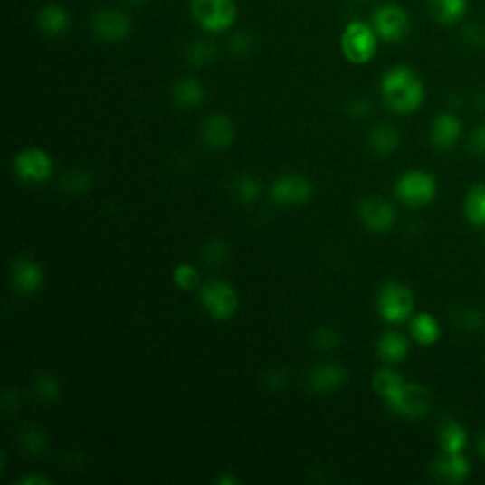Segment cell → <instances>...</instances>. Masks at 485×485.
Here are the masks:
<instances>
[{
  "label": "cell",
  "mask_w": 485,
  "mask_h": 485,
  "mask_svg": "<svg viewBox=\"0 0 485 485\" xmlns=\"http://www.w3.org/2000/svg\"><path fill=\"white\" fill-rule=\"evenodd\" d=\"M347 381V372L339 364H322L309 374V385L315 393L338 391Z\"/></svg>",
  "instance_id": "obj_17"
},
{
  "label": "cell",
  "mask_w": 485,
  "mask_h": 485,
  "mask_svg": "<svg viewBox=\"0 0 485 485\" xmlns=\"http://www.w3.org/2000/svg\"><path fill=\"white\" fill-rule=\"evenodd\" d=\"M404 381L400 374H396L395 370H389V368H381L374 374V379H372V385H374V391L383 398V400H389L391 396H395L400 387L404 385Z\"/></svg>",
  "instance_id": "obj_26"
},
{
  "label": "cell",
  "mask_w": 485,
  "mask_h": 485,
  "mask_svg": "<svg viewBox=\"0 0 485 485\" xmlns=\"http://www.w3.org/2000/svg\"><path fill=\"white\" fill-rule=\"evenodd\" d=\"M381 93L387 107L398 114L415 112L424 99L423 82L410 67H395L385 72L381 80Z\"/></svg>",
  "instance_id": "obj_1"
},
{
  "label": "cell",
  "mask_w": 485,
  "mask_h": 485,
  "mask_svg": "<svg viewBox=\"0 0 485 485\" xmlns=\"http://www.w3.org/2000/svg\"><path fill=\"white\" fill-rule=\"evenodd\" d=\"M233 194L242 204H254V201L260 197V182L251 176V175H242L233 180Z\"/></svg>",
  "instance_id": "obj_28"
},
{
  "label": "cell",
  "mask_w": 485,
  "mask_h": 485,
  "mask_svg": "<svg viewBox=\"0 0 485 485\" xmlns=\"http://www.w3.org/2000/svg\"><path fill=\"white\" fill-rule=\"evenodd\" d=\"M476 109H478L480 112H483V114H485V93H483V95H480V97L476 99Z\"/></svg>",
  "instance_id": "obj_42"
},
{
  "label": "cell",
  "mask_w": 485,
  "mask_h": 485,
  "mask_svg": "<svg viewBox=\"0 0 485 485\" xmlns=\"http://www.w3.org/2000/svg\"><path fill=\"white\" fill-rule=\"evenodd\" d=\"M453 322L462 332L474 334L485 327V315L476 308L461 306L453 311Z\"/></svg>",
  "instance_id": "obj_27"
},
{
  "label": "cell",
  "mask_w": 485,
  "mask_h": 485,
  "mask_svg": "<svg viewBox=\"0 0 485 485\" xmlns=\"http://www.w3.org/2000/svg\"><path fill=\"white\" fill-rule=\"evenodd\" d=\"M173 281H175V285L182 290H194L199 282V275L194 266L180 264L173 271Z\"/></svg>",
  "instance_id": "obj_32"
},
{
  "label": "cell",
  "mask_w": 485,
  "mask_h": 485,
  "mask_svg": "<svg viewBox=\"0 0 485 485\" xmlns=\"http://www.w3.org/2000/svg\"><path fill=\"white\" fill-rule=\"evenodd\" d=\"M235 137V129L232 119L222 116V114H214L209 116L204 124V140L209 148L214 150H222L232 145V140Z\"/></svg>",
  "instance_id": "obj_15"
},
{
  "label": "cell",
  "mask_w": 485,
  "mask_h": 485,
  "mask_svg": "<svg viewBox=\"0 0 485 485\" xmlns=\"http://www.w3.org/2000/svg\"><path fill=\"white\" fill-rule=\"evenodd\" d=\"M12 282H14V289L19 294L31 296L43 287V282H44L43 268L29 258H17L12 264Z\"/></svg>",
  "instance_id": "obj_14"
},
{
  "label": "cell",
  "mask_w": 485,
  "mask_h": 485,
  "mask_svg": "<svg viewBox=\"0 0 485 485\" xmlns=\"http://www.w3.org/2000/svg\"><path fill=\"white\" fill-rule=\"evenodd\" d=\"M251 48H252V40H251L249 34H237V36H233V40H232V50H233V53L245 55V53L251 52Z\"/></svg>",
  "instance_id": "obj_37"
},
{
  "label": "cell",
  "mask_w": 485,
  "mask_h": 485,
  "mask_svg": "<svg viewBox=\"0 0 485 485\" xmlns=\"http://www.w3.org/2000/svg\"><path fill=\"white\" fill-rule=\"evenodd\" d=\"M370 148L379 156L393 154L400 145V135L391 126H377L368 135Z\"/></svg>",
  "instance_id": "obj_24"
},
{
  "label": "cell",
  "mask_w": 485,
  "mask_h": 485,
  "mask_svg": "<svg viewBox=\"0 0 485 485\" xmlns=\"http://www.w3.org/2000/svg\"><path fill=\"white\" fill-rule=\"evenodd\" d=\"M387 406L402 417L421 419L433 408V395L419 383H404L400 391L387 400Z\"/></svg>",
  "instance_id": "obj_5"
},
{
  "label": "cell",
  "mask_w": 485,
  "mask_h": 485,
  "mask_svg": "<svg viewBox=\"0 0 485 485\" xmlns=\"http://www.w3.org/2000/svg\"><path fill=\"white\" fill-rule=\"evenodd\" d=\"M19 483H22V485H46V483H50V480L48 478H44V476H25V478H22V480H19Z\"/></svg>",
  "instance_id": "obj_40"
},
{
  "label": "cell",
  "mask_w": 485,
  "mask_h": 485,
  "mask_svg": "<svg viewBox=\"0 0 485 485\" xmlns=\"http://www.w3.org/2000/svg\"><path fill=\"white\" fill-rule=\"evenodd\" d=\"M128 3H131V5H138V3H143V0H128Z\"/></svg>",
  "instance_id": "obj_44"
},
{
  "label": "cell",
  "mask_w": 485,
  "mask_h": 485,
  "mask_svg": "<svg viewBox=\"0 0 485 485\" xmlns=\"http://www.w3.org/2000/svg\"><path fill=\"white\" fill-rule=\"evenodd\" d=\"M313 186L308 176L282 175L271 186V197L279 205H301L309 201Z\"/></svg>",
  "instance_id": "obj_10"
},
{
  "label": "cell",
  "mask_w": 485,
  "mask_h": 485,
  "mask_svg": "<svg viewBox=\"0 0 485 485\" xmlns=\"http://www.w3.org/2000/svg\"><path fill=\"white\" fill-rule=\"evenodd\" d=\"M214 46L211 43H195L188 48V61L195 67H205L214 59Z\"/></svg>",
  "instance_id": "obj_33"
},
{
  "label": "cell",
  "mask_w": 485,
  "mask_h": 485,
  "mask_svg": "<svg viewBox=\"0 0 485 485\" xmlns=\"http://www.w3.org/2000/svg\"><path fill=\"white\" fill-rule=\"evenodd\" d=\"M192 15L199 27L220 33L233 25L237 8L233 0H192Z\"/></svg>",
  "instance_id": "obj_3"
},
{
  "label": "cell",
  "mask_w": 485,
  "mask_h": 485,
  "mask_svg": "<svg viewBox=\"0 0 485 485\" xmlns=\"http://www.w3.org/2000/svg\"><path fill=\"white\" fill-rule=\"evenodd\" d=\"M228 254H230V249L224 239H213L204 249V258L211 266L224 264V262L228 260Z\"/></svg>",
  "instance_id": "obj_31"
},
{
  "label": "cell",
  "mask_w": 485,
  "mask_h": 485,
  "mask_svg": "<svg viewBox=\"0 0 485 485\" xmlns=\"http://www.w3.org/2000/svg\"><path fill=\"white\" fill-rule=\"evenodd\" d=\"M433 17L442 25H453L464 17L469 8L467 0H429Z\"/></svg>",
  "instance_id": "obj_19"
},
{
  "label": "cell",
  "mask_w": 485,
  "mask_h": 485,
  "mask_svg": "<svg viewBox=\"0 0 485 485\" xmlns=\"http://www.w3.org/2000/svg\"><path fill=\"white\" fill-rule=\"evenodd\" d=\"M226 483L235 485V483H237V480H235V478H232V476H222V478L218 480V485H226Z\"/></svg>",
  "instance_id": "obj_43"
},
{
  "label": "cell",
  "mask_w": 485,
  "mask_h": 485,
  "mask_svg": "<svg viewBox=\"0 0 485 485\" xmlns=\"http://www.w3.org/2000/svg\"><path fill=\"white\" fill-rule=\"evenodd\" d=\"M91 25L95 34L107 40V43H119V40H124L131 31L129 17L118 10L97 12L93 15Z\"/></svg>",
  "instance_id": "obj_12"
},
{
  "label": "cell",
  "mask_w": 485,
  "mask_h": 485,
  "mask_svg": "<svg viewBox=\"0 0 485 485\" xmlns=\"http://www.w3.org/2000/svg\"><path fill=\"white\" fill-rule=\"evenodd\" d=\"M38 27L48 36H61L69 29V14L61 6H44L38 12Z\"/></svg>",
  "instance_id": "obj_23"
},
{
  "label": "cell",
  "mask_w": 485,
  "mask_h": 485,
  "mask_svg": "<svg viewBox=\"0 0 485 485\" xmlns=\"http://www.w3.org/2000/svg\"><path fill=\"white\" fill-rule=\"evenodd\" d=\"M372 25L381 40H385V43H400L410 33V17L404 8L387 5L374 12Z\"/></svg>",
  "instance_id": "obj_8"
},
{
  "label": "cell",
  "mask_w": 485,
  "mask_h": 485,
  "mask_svg": "<svg viewBox=\"0 0 485 485\" xmlns=\"http://www.w3.org/2000/svg\"><path fill=\"white\" fill-rule=\"evenodd\" d=\"M464 214H467L471 224L485 228V185L471 188L464 197Z\"/></svg>",
  "instance_id": "obj_25"
},
{
  "label": "cell",
  "mask_w": 485,
  "mask_h": 485,
  "mask_svg": "<svg viewBox=\"0 0 485 485\" xmlns=\"http://www.w3.org/2000/svg\"><path fill=\"white\" fill-rule=\"evenodd\" d=\"M464 36H467V40L472 46L480 48L485 44V29L481 25H471L467 33H464Z\"/></svg>",
  "instance_id": "obj_38"
},
{
  "label": "cell",
  "mask_w": 485,
  "mask_h": 485,
  "mask_svg": "<svg viewBox=\"0 0 485 485\" xmlns=\"http://www.w3.org/2000/svg\"><path fill=\"white\" fill-rule=\"evenodd\" d=\"M476 452L481 459H485V431L476 436Z\"/></svg>",
  "instance_id": "obj_41"
},
{
  "label": "cell",
  "mask_w": 485,
  "mask_h": 485,
  "mask_svg": "<svg viewBox=\"0 0 485 485\" xmlns=\"http://www.w3.org/2000/svg\"><path fill=\"white\" fill-rule=\"evenodd\" d=\"M459 137H461L459 118L452 112L438 114L436 119L433 121V129H431L433 145L440 150H448L457 143Z\"/></svg>",
  "instance_id": "obj_16"
},
{
  "label": "cell",
  "mask_w": 485,
  "mask_h": 485,
  "mask_svg": "<svg viewBox=\"0 0 485 485\" xmlns=\"http://www.w3.org/2000/svg\"><path fill=\"white\" fill-rule=\"evenodd\" d=\"M410 353L408 339L396 334V332H385L377 341V355L385 362H402Z\"/></svg>",
  "instance_id": "obj_20"
},
{
  "label": "cell",
  "mask_w": 485,
  "mask_h": 485,
  "mask_svg": "<svg viewBox=\"0 0 485 485\" xmlns=\"http://www.w3.org/2000/svg\"><path fill=\"white\" fill-rule=\"evenodd\" d=\"M65 185L71 192H80V190H86L90 186V176L82 171H78V173H72L67 176L65 180Z\"/></svg>",
  "instance_id": "obj_36"
},
{
  "label": "cell",
  "mask_w": 485,
  "mask_h": 485,
  "mask_svg": "<svg viewBox=\"0 0 485 485\" xmlns=\"http://www.w3.org/2000/svg\"><path fill=\"white\" fill-rule=\"evenodd\" d=\"M341 50L351 63L364 65L376 55L377 50V34L362 22H353L343 31Z\"/></svg>",
  "instance_id": "obj_4"
},
{
  "label": "cell",
  "mask_w": 485,
  "mask_h": 485,
  "mask_svg": "<svg viewBox=\"0 0 485 485\" xmlns=\"http://www.w3.org/2000/svg\"><path fill=\"white\" fill-rule=\"evenodd\" d=\"M410 334L419 346H433L440 338V325L433 315L419 313L410 320Z\"/></svg>",
  "instance_id": "obj_22"
},
{
  "label": "cell",
  "mask_w": 485,
  "mask_h": 485,
  "mask_svg": "<svg viewBox=\"0 0 485 485\" xmlns=\"http://www.w3.org/2000/svg\"><path fill=\"white\" fill-rule=\"evenodd\" d=\"M431 474L443 483H461L471 474V462L462 453L443 452V455L433 461Z\"/></svg>",
  "instance_id": "obj_13"
},
{
  "label": "cell",
  "mask_w": 485,
  "mask_h": 485,
  "mask_svg": "<svg viewBox=\"0 0 485 485\" xmlns=\"http://www.w3.org/2000/svg\"><path fill=\"white\" fill-rule=\"evenodd\" d=\"M204 99H205V90L197 82V80H192V78L180 80V82H176L173 88V100L180 109H195L204 103Z\"/></svg>",
  "instance_id": "obj_21"
},
{
  "label": "cell",
  "mask_w": 485,
  "mask_h": 485,
  "mask_svg": "<svg viewBox=\"0 0 485 485\" xmlns=\"http://www.w3.org/2000/svg\"><path fill=\"white\" fill-rule=\"evenodd\" d=\"M34 393H36V398L44 400V402L57 400V396H59V381H57V377H53L50 374L38 376V379L34 383Z\"/></svg>",
  "instance_id": "obj_30"
},
{
  "label": "cell",
  "mask_w": 485,
  "mask_h": 485,
  "mask_svg": "<svg viewBox=\"0 0 485 485\" xmlns=\"http://www.w3.org/2000/svg\"><path fill=\"white\" fill-rule=\"evenodd\" d=\"M438 440L440 448L446 453H462V450L467 448L469 434L464 431L462 424L455 419H446L440 424L438 431Z\"/></svg>",
  "instance_id": "obj_18"
},
{
  "label": "cell",
  "mask_w": 485,
  "mask_h": 485,
  "mask_svg": "<svg viewBox=\"0 0 485 485\" xmlns=\"http://www.w3.org/2000/svg\"><path fill=\"white\" fill-rule=\"evenodd\" d=\"M469 150L478 156L483 157L485 156V126L474 129L469 137Z\"/></svg>",
  "instance_id": "obj_35"
},
{
  "label": "cell",
  "mask_w": 485,
  "mask_h": 485,
  "mask_svg": "<svg viewBox=\"0 0 485 485\" xmlns=\"http://www.w3.org/2000/svg\"><path fill=\"white\" fill-rule=\"evenodd\" d=\"M15 175L25 182H44L53 171L52 157L40 148H25L15 156L14 161Z\"/></svg>",
  "instance_id": "obj_9"
},
{
  "label": "cell",
  "mask_w": 485,
  "mask_h": 485,
  "mask_svg": "<svg viewBox=\"0 0 485 485\" xmlns=\"http://www.w3.org/2000/svg\"><path fill=\"white\" fill-rule=\"evenodd\" d=\"M347 112L353 116V118H362V116H366L370 112V103L366 99H355L349 103V109Z\"/></svg>",
  "instance_id": "obj_39"
},
{
  "label": "cell",
  "mask_w": 485,
  "mask_h": 485,
  "mask_svg": "<svg viewBox=\"0 0 485 485\" xmlns=\"http://www.w3.org/2000/svg\"><path fill=\"white\" fill-rule=\"evenodd\" d=\"M358 218L366 230L374 233H385L395 224V209L385 199L368 197L358 205Z\"/></svg>",
  "instance_id": "obj_11"
},
{
  "label": "cell",
  "mask_w": 485,
  "mask_h": 485,
  "mask_svg": "<svg viewBox=\"0 0 485 485\" xmlns=\"http://www.w3.org/2000/svg\"><path fill=\"white\" fill-rule=\"evenodd\" d=\"M19 442H22V448L25 453L29 455H40L46 448V436L43 434V431L36 427H27L22 436H19Z\"/></svg>",
  "instance_id": "obj_29"
},
{
  "label": "cell",
  "mask_w": 485,
  "mask_h": 485,
  "mask_svg": "<svg viewBox=\"0 0 485 485\" xmlns=\"http://www.w3.org/2000/svg\"><path fill=\"white\" fill-rule=\"evenodd\" d=\"M379 315L393 325H400L414 313V294L408 287L400 282H387L383 285L377 296Z\"/></svg>",
  "instance_id": "obj_2"
},
{
  "label": "cell",
  "mask_w": 485,
  "mask_h": 485,
  "mask_svg": "<svg viewBox=\"0 0 485 485\" xmlns=\"http://www.w3.org/2000/svg\"><path fill=\"white\" fill-rule=\"evenodd\" d=\"M396 197L404 205L423 207L431 204L436 195V180L433 175L423 171H410L402 175L395 186Z\"/></svg>",
  "instance_id": "obj_6"
},
{
  "label": "cell",
  "mask_w": 485,
  "mask_h": 485,
  "mask_svg": "<svg viewBox=\"0 0 485 485\" xmlns=\"http://www.w3.org/2000/svg\"><path fill=\"white\" fill-rule=\"evenodd\" d=\"M313 343L319 347V349H325V351H330L334 347H338L339 343V334L332 328H320L313 334Z\"/></svg>",
  "instance_id": "obj_34"
},
{
  "label": "cell",
  "mask_w": 485,
  "mask_h": 485,
  "mask_svg": "<svg viewBox=\"0 0 485 485\" xmlns=\"http://www.w3.org/2000/svg\"><path fill=\"white\" fill-rule=\"evenodd\" d=\"M199 298L201 306L216 320H226L233 317L239 308L237 292L224 281L207 282V285H204V289L199 290Z\"/></svg>",
  "instance_id": "obj_7"
}]
</instances>
